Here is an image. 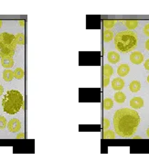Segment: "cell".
Segmentation results:
<instances>
[{"label":"cell","mask_w":149,"mask_h":161,"mask_svg":"<svg viewBox=\"0 0 149 161\" xmlns=\"http://www.w3.org/2000/svg\"><path fill=\"white\" fill-rule=\"evenodd\" d=\"M112 87L115 91H121L124 87V80L122 78H114L112 80Z\"/></svg>","instance_id":"52a82bcc"},{"label":"cell","mask_w":149,"mask_h":161,"mask_svg":"<svg viewBox=\"0 0 149 161\" xmlns=\"http://www.w3.org/2000/svg\"><path fill=\"white\" fill-rule=\"evenodd\" d=\"M125 99H126L125 94H124L123 92L120 91H118L114 94V101H115L116 102H118V103H122V102H124Z\"/></svg>","instance_id":"9a60e30c"},{"label":"cell","mask_w":149,"mask_h":161,"mask_svg":"<svg viewBox=\"0 0 149 161\" xmlns=\"http://www.w3.org/2000/svg\"><path fill=\"white\" fill-rule=\"evenodd\" d=\"M2 24H3V22H2V21H1V20H0V27H2Z\"/></svg>","instance_id":"d6a6232c"},{"label":"cell","mask_w":149,"mask_h":161,"mask_svg":"<svg viewBox=\"0 0 149 161\" xmlns=\"http://www.w3.org/2000/svg\"><path fill=\"white\" fill-rule=\"evenodd\" d=\"M130 71V67L128 64H121L117 69V73L120 77L126 76Z\"/></svg>","instance_id":"9c48e42d"},{"label":"cell","mask_w":149,"mask_h":161,"mask_svg":"<svg viewBox=\"0 0 149 161\" xmlns=\"http://www.w3.org/2000/svg\"><path fill=\"white\" fill-rule=\"evenodd\" d=\"M1 64L2 67H4L5 69H10L14 66V59H12V57H8V58H1Z\"/></svg>","instance_id":"8fae6325"},{"label":"cell","mask_w":149,"mask_h":161,"mask_svg":"<svg viewBox=\"0 0 149 161\" xmlns=\"http://www.w3.org/2000/svg\"><path fill=\"white\" fill-rule=\"evenodd\" d=\"M124 24L128 29H133L138 26V21L137 20H125Z\"/></svg>","instance_id":"ac0fdd59"},{"label":"cell","mask_w":149,"mask_h":161,"mask_svg":"<svg viewBox=\"0 0 149 161\" xmlns=\"http://www.w3.org/2000/svg\"><path fill=\"white\" fill-rule=\"evenodd\" d=\"M109 126H110V121H109L107 118H104V119H103V128H104V129H107Z\"/></svg>","instance_id":"cb8c5ba5"},{"label":"cell","mask_w":149,"mask_h":161,"mask_svg":"<svg viewBox=\"0 0 149 161\" xmlns=\"http://www.w3.org/2000/svg\"><path fill=\"white\" fill-rule=\"evenodd\" d=\"M130 105L133 109H140L144 106V100L141 97H133L130 101Z\"/></svg>","instance_id":"ba28073f"},{"label":"cell","mask_w":149,"mask_h":161,"mask_svg":"<svg viewBox=\"0 0 149 161\" xmlns=\"http://www.w3.org/2000/svg\"><path fill=\"white\" fill-rule=\"evenodd\" d=\"M146 135H147V136L149 137V128H148V129L146 130Z\"/></svg>","instance_id":"4dcf8cb0"},{"label":"cell","mask_w":149,"mask_h":161,"mask_svg":"<svg viewBox=\"0 0 149 161\" xmlns=\"http://www.w3.org/2000/svg\"><path fill=\"white\" fill-rule=\"evenodd\" d=\"M14 72V77L17 80H21L23 79L24 75H25V72H24V70L22 68H16L15 69V70L13 71Z\"/></svg>","instance_id":"e0dca14e"},{"label":"cell","mask_w":149,"mask_h":161,"mask_svg":"<svg viewBox=\"0 0 149 161\" xmlns=\"http://www.w3.org/2000/svg\"><path fill=\"white\" fill-rule=\"evenodd\" d=\"M16 41L13 34L0 33V58L13 57L16 48Z\"/></svg>","instance_id":"277c9868"},{"label":"cell","mask_w":149,"mask_h":161,"mask_svg":"<svg viewBox=\"0 0 149 161\" xmlns=\"http://www.w3.org/2000/svg\"><path fill=\"white\" fill-rule=\"evenodd\" d=\"M147 81H148V83H149V75H148V77H147Z\"/></svg>","instance_id":"836d02e7"},{"label":"cell","mask_w":149,"mask_h":161,"mask_svg":"<svg viewBox=\"0 0 149 161\" xmlns=\"http://www.w3.org/2000/svg\"><path fill=\"white\" fill-rule=\"evenodd\" d=\"M140 123V116L135 110L121 108L113 115V126L115 133L122 137H130L137 130Z\"/></svg>","instance_id":"6da1fadb"},{"label":"cell","mask_w":149,"mask_h":161,"mask_svg":"<svg viewBox=\"0 0 149 161\" xmlns=\"http://www.w3.org/2000/svg\"><path fill=\"white\" fill-rule=\"evenodd\" d=\"M137 35L130 29L121 31L117 33L114 37L115 48L118 51L122 53H128L130 51L134 50L137 47Z\"/></svg>","instance_id":"7a4b0ae2"},{"label":"cell","mask_w":149,"mask_h":161,"mask_svg":"<svg viewBox=\"0 0 149 161\" xmlns=\"http://www.w3.org/2000/svg\"><path fill=\"white\" fill-rule=\"evenodd\" d=\"M144 69L149 70V59H147L145 61H144Z\"/></svg>","instance_id":"4316f807"},{"label":"cell","mask_w":149,"mask_h":161,"mask_svg":"<svg viewBox=\"0 0 149 161\" xmlns=\"http://www.w3.org/2000/svg\"><path fill=\"white\" fill-rule=\"evenodd\" d=\"M113 74V70L112 66L108 64L103 65V78H110Z\"/></svg>","instance_id":"4fadbf2b"},{"label":"cell","mask_w":149,"mask_h":161,"mask_svg":"<svg viewBox=\"0 0 149 161\" xmlns=\"http://www.w3.org/2000/svg\"><path fill=\"white\" fill-rule=\"evenodd\" d=\"M130 60L133 64H140L144 61V56L139 51H133L130 55Z\"/></svg>","instance_id":"8992f818"},{"label":"cell","mask_w":149,"mask_h":161,"mask_svg":"<svg viewBox=\"0 0 149 161\" xmlns=\"http://www.w3.org/2000/svg\"><path fill=\"white\" fill-rule=\"evenodd\" d=\"M115 137V134L111 130H105L103 132V138L104 139H113Z\"/></svg>","instance_id":"7402d4cb"},{"label":"cell","mask_w":149,"mask_h":161,"mask_svg":"<svg viewBox=\"0 0 149 161\" xmlns=\"http://www.w3.org/2000/svg\"><path fill=\"white\" fill-rule=\"evenodd\" d=\"M14 78V72L13 70H9V69H5L3 71V79L5 81H11Z\"/></svg>","instance_id":"7c38bea8"},{"label":"cell","mask_w":149,"mask_h":161,"mask_svg":"<svg viewBox=\"0 0 149 161\" xmlns=\"http://www.w3.org/2000/svg\"><path fill=\"white\" fill-rule=\"evenodd\" d=\"M143 30H144V33L147 37H149V23L144 26V27Z\"/></svg>","instance_id":"d4e9b609"},{"label":"cell","mask_w":149,"mask_h":161,"mask_svg":"<svg viewBox=\"0 0 149 161\" xmlns=\"http://www.w3.org/2000/svg\"><path fill=\"white\" fill-rule=\"evenodd\" d=\"M129 89H130V91L132 92H137V91H139L140 89H141V83H140V81H138V80H133L130 83V85H129Z\"/></svg>","instance_id":"5bb4252c"},{"label":"cell","mask_w":149,"mask_h":161,"mask_svg":"<svg viewBox=\"0 0 149 161\" xmlns=\"http://www.w3.org/2000/svg\"><path fill=\"white\" fill-rule=\"evenodd\" d=\"M7 128L9 130V132L11 133H16V132H19L22 125H21V122L16 119V118H13L11 119L8 123H7Z\"/></svg>","instance_id":"5b68a950"},{"label":"cell","mask_w":149,"mask_h":161,"mask_svg":"<svg viewBox=\"0 0 149 161\" xmlns=\"http://www.w3.org/2000/svg\"><path fill=\"white\" fill-rule=\"evenodd\" d=\"M107 59L111 63H117L120 60V55L115 51H109L107 54Z\"/></svg>","instance_id":"30bf717a"},{"label":"cell","mask_w":149,"mask_h":161,"mask_svg":"<svg viewBox=\"0 0 149 161\" xmlns=\"http://www.w3.org/2000/svg\"><path fill=\"white\" fill-rule=\"evenodd\" d=\"M145 48L147 49V50H149V38L146 40V42H145Z\"/></svg>","instance_id":"f1b7e54d"},{"label":"cell","mask_w":149,"mask_h":161,"mask_svg":"<svg viewBox=\"0 0 149 161\" xmlns=\"http://www.w3.org/2000/svg\"><path fill=\"white\" fill-rule=\"evenodd\" d=\"M113 106V102L111 98H105L103 100V108L105 110H110Z\"/></svg>","instance_id":"d6986e66"},{"label":"cell","mask_w":149,"mask_h":161,"mask_svg":"<svg viewBox=\"0 0 149 161\" xmlns=\"http://www.w3.org/2000/svg\"><path fill=\"white\" fill-rule=\"evenodd\" d=\"M115 25V20H104L103 21V27L106 29H111Z\"/></svg>","instance_id":"44dd1931"},{"label":"cell","mask_w":149,"mask_h":161,"mask_svg":"<svg viewBox=\"0 0 149 161\" xmlns=\"http://www.w3.org/2000/svg\"><path fill=\"white\" fill-rule=\"evenodd\" d=\"M15 39L16 41V44L24 45V43H25V37H24L23 33H18V34L15 35Z\"/></svg>","instance_id":"ffe728a7"},{"label":"cell","mask_w":149,"mask_h":161,"mask_svg":"<svg viewBox=\"0 0 149 161\" xmlns=\"http://www.w3.org/2000/svg\"><path fill=\"white\" fill-rule=\"evenodd\" d=\"M133 138H134V139H139V138H140V136H134Z\"/></svg>","instance_id":"1f68e13d"},{"label":"cell","mask_w":149,"mask_h":161,"mask_svg":"<svg viewBox=\"0 0 149 161\" xmlns=\"http://www.w3.org/2000/svg\"><path fill=\"white\" fill-rule=\"evenodd\" d=\"M7 125V122L5 117H4L3 115H0V129H5V126Z\"/></svg>","instance_id":"603a6c76"},{"label":"cell","mask_w":149,"mask_h":161,"mask_svg":"<svg viewBox=\"0 0 149 161\" xmlns=\"http://www.w3.org/2000/svg\"><path fill=\"white\" fill-rule=\"evenodd\" d=\"M24 137H25V134L24 133H19L16 135V139H23Z\"/></svg>","instance_id":"83f0119b"},{"label":"cell","mask_w":149,"mask_h":161,"mask_svg":"<svg viewBox=\"0 0 149 161\" xmlns=\"http://www.w3.org/2000/svg\"><path fill=\"white\" fill-rule=\"evenodd\" d=\"M3 92H4V88H3V86L0 84V95H2Z\"/></svg>","instance_id":"f546056e"},{"label":"cell","mask_w":149,"mask_h":161,"mask_svg":"<svg viewBox=\"0 0 149 161\" xmlns=\"http://www.w3.org/2000/svg\"><path fill=\"white\" fill-rule=\"evenodd\" d=\"M109 82H110V78H103V86L104 87L108 86Z\"/></svg>","instance_id":"484cf974"},{"label":"cell","mask_w":149,"mask_h":161,"mask_svg":"<svg viewBox=\"0 0 149 161\" xmlns=\"http://www.w3.org/2000/svg\"><path fill=\"white\" fill-rule=\"evenodd\" d=\"M23 95L17 90H10L5 92L2 100L4 112L8 114H16L23 107Z\"/></svg>","instance_id":"3957f363"},{"label":"cell","mask_w":149,"mask_h":161,"mask_svg":"<svg viewBox=\"0 0 149 161\" xmlns=\"http://www.w3.org/2000/svg\"><path fill=\"white\" fill-rule=\"evenodd\" d=\"M113 33L112 30L110 29H106L103 31V40L105 42H110L112 38H113Z\"/></svg>","instance_id":"2e32d148"}]
</instances>
